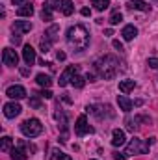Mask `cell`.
Returning <instances> with one entry per match:
<instances>
[{"label":"cell","instance_id":"obj_1","mask_svg":"<svg viewBox=\"0 0 158 160\" xmlns=\"http://www.w3.org/2000/svg\"><path fill=\"white\" fill-rule=\"evenodd\" d=\"M67 43H69V47H73L77 52L86 50L87 45H89V32H87V28L82 26V24L71 26V28L67 30Z\"/></svg>","mask_w":158,"mask_h":160},{"label":"cell","instance_id":"obj_2","mask_svg":"<svg viewBox=\"0 0 158 160\" xmlns=\"http://www.w3.org/2000/svg\"><path fill=\"white\" fill-rule=\"evenodd\" d=\"M93 65H95L97 75H99L101 78H104V80L114 78V77L117 75V71H119V60L116 58V56H112V54H106V56L95 60Z\"/></svg>","mask_w":158,"mask_h":160},{"label":"cell","instance_id":"obj_3","mask_svg":"<svg viewBox=\"0 0 158 160\" xmlns=\"http://www.w3.org/2000/svg\"><path fill=\"white\" fill-rule=\"evenodd\" d=\"M21 132H22L26 138H36V136H39L41 132H43V125H41V121L37 119V118H30V119L22 121Z\"/></svg>","mask_w":158,"mask_h":160},{"label":"cell","instance_id":"obj_4","mask_svg":"<svg viewBox=\"0 0 158 160\" xmlns=\"http://www.w3.org/2000/svg\"><path fill=\"white\" fill-rule=\"evenodd\" d=\"M149 153V142L140 140V138H132L130 143L126 145V155H145Z\"/></svg>","mask_w":158,"mask_h":160},{"label":"cell","instance_id":"obj_5","mask_svg":"<svg viewBox=\"0 0 158 160\" xmlns=\"http://www.w3.org/2000/svg\"><path fill=\"white\" fill-rule=\"evenodd\" d=\"M80 71V65H69L62 75H60V80H58V84H60V88H63V86H67L71 80H73V77L75 75H78Z\"/></svg>","mask_w":158,"mask_h":160},{"label":"cell","instance_id":"obj_6","mask_svg":"<svg viewBox=\"0 0 158 160\" xmlns=\"http://www.w3.org/2000/svg\"><path fill=\"white\" fill-rule=\"evenodd\" d=\"M87 132L91 134V132H95V128L87 125V118H86V116H78V119L75 123V134H77V136H84V134H87Z\"/></svg>","mask_w":158,"mask_h":160},{"label":"cell","instance_id":"obj_7","mask_svg":"<svg viewBox=\"0 0 158 160\" xmlns=\"http://www.w3.org/2000/svg\"><path fill=\"white\" fill-rule=\"evenodd\" d=\"M2 62H4V65H9V67H15V65L19 63V56H17V52H15L13 48H9V47H6V48L2 50Z\"/></svg>","mask_w":158,"mask_h":160},{"label":"cell","instance_id":"obj_8","mask_svg":"<svg viewBox=\"0 0 158 160\" xmlns=\"http://www.w3.org/2000/svg\"><path fill=\"white\" fill-rule=\"evenodd\" d=\"M21 112H22V108H21V104H17V102H6V104H4V116H6L7 119L17 118Z\"/></svg>","mask_w":158,"mask_h":160},{"label":"cell","instance_id":"obj_9","mask_svg":"<svg viewBox=\"0 0 158 160\" xmlns=\"http://www.w3.org/2000/svg\"><path fill=\"white\" fill-rule=\"evenodd\" d=\"M6 95H7L9 99L19 101V99H24V97H26V89H24L22 86H9V88L6 89Z\"/></svg>","mask_w":158,"mask_h":160},{"label":"cell","instance_id":"obj_10","mask_svg":"<svg viewBox=\"0 0 158 160\" xmlns=\"http://www.w3.org/2000/svg\"><path fill=\"white\" fill-rule=\"evenodd\" d=\"M86 110H87L89 114L97 116L99 119H102L104 116H112V112H110V106H87Z\"/></svg>","mask_w":158,"mask_h":160},{"label":"cell","instance_id":"obj_11","mask_svg":"<svg viewBox=\"0 0 158 160\" xmlns=\"http://www.w3.org/2000/svg\"><path fill=\"white\" fill-rule=\"evenodd\" d=\"M11 28H13L15 34H26V32L32 30V22L30 21H15Z\"/></svg>","mask_w":158,"mask_h":160},{"label":"cell","instance_id":"obj_12","mask_svg":"<svg viewBox=\"0 0 158 160\" xmlns=\"http://www.w3.org/2000/svg\"><path fill=\"white\" fill-rule=\"evenodd\" d=\"M9 153H11V158L13 160H28V153L24 151V142H21L19 147H13Z\"/></svg>","mask_w":158,"mask_h":160},{"label":"cell","instance_id":"obj_13","mask_svg":"<svg viewBox=\"0 0 158 160\" xmlns=\"http://www.w3.org/2000/svg\"><path fill=\"white\" fill-rule=\"evenodd\" d=\"M22 60L26 62V65H34L36 63V50L30 45H24V48H22Z\"/></svg>","mask_w":158,"mask_h":160},{"label":"cell","instance_id":"obj_14","mask_svg":"<svg viewBox=\"0 0 158 160\" xmlns=\"http://www.w3.org/2000/svg\"><path fill=\"white\" fill-rule=\"evenodd\" d=\"M126 8L128 9H138V11H151V6L143 0H128Z\"/></svg>","mask_w":158,"mask_h":160},{"label":"cell","instance_id":"obj_15","mask_svg":"<svg viewBox=\"0 0 158 160\" xmlns=\"http://www.w3.org/2000/svg\"><path fill=\"white\" fill-rule=\"evenodd\" d=\"M121 36H123V39H125V41H132L136 36H138V28H136L134 24H126V26L123 28Z\"/></svg>","mask_w":158,"mask_h":160},{"label":"cell","instance_id":"obj_16","mask_svg":"<svg viewBox=\"0 0 158 160\" xmlns=\"http://www.w3.org/2000/svg\"><path fill=\"white\" fill-rule=\"evenodd\" d=\"M125 142H126L125 132L119 130V128H116V130L112 132V145H114V147H121V145H125Z\"/></svg>","mask_w":158,"mask_h":160},{"label":"cell","instance_id":"obj_17","mask_svg":"<svg viewBox=\"0 0 158 160\" xmlns=\"http://www.w3.org/2000/svg\"><path fill=\"white\" fill-rule=\"evenodd\" d=\"M117 104H119V108L123 110V112H130L132 110V106H134V102L126 97V95H117Z\"/></svg>","mask_w":158,"mask_h":160},{"label":"cell","instance_id":"obj_18","mask_svg":"<svg viewBox=\"0 0 158 160\" xmlns=\"http://www.w3.org/2000/svg\"><path fill=\"white\" fill-rule=\"evenodd\" d=\"M60 11L65 15V17H69V15H73V11H75V6H73V0H60Z\"/></svg>","mask_w":158,"mask_h":160},{"label":"cell","instance_id":"obj_19","mask_svg":"<svg viewBox=\"0 0 158 160\" xmlns=\"http://www.w3.org/2000/svg\"><path fill=\"white\" fill-rule=\"evenodd\" d=\"M54 8H58V6L45 2V4H43V11H41V19H43V21H52V9H54ZM58 9H60V8H58Z\"/></svg>","mask_w":158,"mask_h":160},{"label":"cell","instance_id":"obj_20","mask_svg":"<svg viewBox=\"0 0 158 160\" xmlns=\"http://www.w3.org/2000/svg\"><path fill=\"white\" fill-rule=\"evenodd\" d=\"M134 88H136V82H134V80H121V82H119V91H121L123 95L130 93Z\"/></svg>","mask_w":158,"mask_h":160},{"label":"cell","instance_id":"obj_21","mask_svg":"<svg viewBox=\"0 0 158 160\" xmlns=\"http://www.w3.org/2000/svg\"><path fill=\"white\" fill-rule=\"evenodd\" d=\"M58 34H60V26H58V24H52V26L45 32V39H48L50 43H54L56 38H58Z\"/></svg>","mask_w":158,"mask_h":160},{"label":"cell","instance_id":"obj_22","mask_svg":"<svg viewBox=\"0 0 158 160\" xmlns=\"http://www.w3.org/2000/svg\"><path fill=\"white\" fill-rule=\"evenodd\" d=\"M17 15H19V17H32V15H34V6H32V4L21 6V8L17 9Z\"/></svg>","mask_w":158,"mask_h":160},{"label":"cell","instance_id":"obj_23","mask_svg":"<svg viewBox=\"0 0 158 160\" xmlns=\"http://www.w3.org/2000/svg\"><path fill=\"white\" fill-rule=\"evenodd\" d=\"M36 82L39 84L41 88H50V84H52V78H50L48 75H43V73H41V75H37V77H36Z\"/></svg>","mask_w":158,"mask_h":160},{"label":"cell","instance_id":"obj_24","mask_svg":"<svg viewBox=\"0 0 158 160\" xmlns=\"http://www.w3.org/2000/svg\"><path fill=\"white\" fill-rule=\"evenodd\" d=\"M11 145H13V140H11L9 136H4L2 142H0V149H2L4 153H7V151H11Z\"/></svg>","mask_w":158,"mask_h":160},{"label":"cell","instance_id":"obj_25","mask_svg":"<svg viewBox=\"0 0 158 160\" xmlns=\"http://www.w3.org/2000/svg\"><path fill=\"white\" fill-rule=\"evenodd\" d=\"M91 4H93V8L97 11H104L110 6V0H91Z\"/></svg>","mask_w":158,"mask_h":160},{"label":"cell","instance_id":"obj_26","mask_svg":"<svg viewBox=\"0 0 158 160\" xmlns=\"http://www.w3.org/2000/svg\"><path fill=\"white\" fill-rule=\"evenodd\" d=\"M52 157H50V160H73L69 155H65V153H62L60 149H52V153H50Z\"/></svg>","mask_w":158,"mask_h":160},{"label":"cell","instance_id":"obj_27","mask_svg":"<svg viewBox=\"0 0 158 160\" xmlns=\"http://www.w3.org/2000/svg\"><path fill=\"white\" fill-rule=\"evenodd\" d=\"M71 84H73V86H75V88H84V84H86V78H84V77H80V75H75V77H73V80H71Z\"/></svg>","mask_w":158,"mask_h":160},{"label":"cell","instance_id":"obj_28","mask_svg":"<svg viewBox=\"0 0 158 160\" xmlns=\"http://www.w3.org/2000/svg\"><path fill=\"white\" fill-rule=\"evenodd\" d=\"M123 21V15L119 13V11H114L112 15H110V24H119Z\"/></svg>","mask_w":158,"mask_h":160},{"label":"cell","instance_id":"obj_29","mask_svg":"<svg viewBox=\"0 0 158 160\" xmlns=\"http://www.w3.org/2000/svg\"><path fill=\"white\" fill-rule=\"evenodd\" d=\"M41 52H43V54H47V52H48V50H50V47H52V43H50V41L48 39H45V38H43V39H41Z\"/></svg>","mask_w":158,"mask_h":160},{"label":"cell","instance_id":"obj_30","mask_svg":"<svg viewBox=\"0 0 158 160\" xmlns=\"http://www.w3.org/2000/svg\"><path fill=\"white\" fill-rule=\"evenodd\" d=\"M37 97H39V93H36V95L30 99V106H34V108H37V110H39V108H41V102H39V99H37Z\"/></svg>","mask_w":158,"mask_h":160},{"label":"cell","instance_id":"obj_31","mask_svg":"<svg viewBox=\"0 0 158 160\" xmlns=\"http://www.w3.org/2000/svg\"><path fill=\"white\" fill-rule=\"evenodd\" d=\"M147 65H149L151 69H158V58H149V60H147Z\"/></svg>","mask_w":158,"mask_h":160},{"label":"cell","instance_id":"obj_32","mask_svg":"<svg viewBox=\"0 0 158 160\" xmlns=\"http://www.w3.org/2000/svg\"><path fill=\"white\" fill-rule=\"evenodd\" d=\"M39 97H43V99H52V91L50 89H43L39 93Z\"/></svg>","mask_w":158,"mask_h":160},{"label":"cell","instance_id":"obj_33","mask_svg":"<svg viewBox=\"0 0 158 160\" xmlns=\"http://www.w3.org/2000/svg\"><path fill=\"white\" fill-rule=\"evenodd\" d=\"M126 153H114V160H126Z\"/></svg>","mask_w":158,"mask_h":160},{"label":"cell","instance_id":"obj_34","mask_svg":"<svg viewBox=\"0 0 158 160\" xmlns=\"http://www.w3.org/2000/svg\"><path fill=\"white\" fill-rule=\"evenodd\" d=\"M11 43H15V45H21V36H19V34L11 36Z\"/></svg>","mask_w":158,"mask_h":160},{"label":"cell","instance_id":"obj_35","mask_svg":"<svg viewBox=\"0 0 158 160\" xmlns=\"http://www.w3.org/2000/svg\"><path fill=\"white\" fill-rule=\"evenodd\" d=\"M112 45H114V48H117V50H123V43H121V41H114V43H112Z\"/></svg>","mask_w":158,"mask_h":160},{"label":"cell","instance_id":"obj_36","mask_svg":"<svg viewBox=\"0 0 158 160\" xmlns=\"http://www.w3.org/2000/svg\"><path fill=\"white\" fill-rule=\"evenodd\" d=\"M82 15H84V17H89V15H91V9H89V8H84V9H82Z\"/></svg>","mask_w":158,"mask_h":160},{"label":"cell","instance_id":"obj_37","mask_svg":"<svg viewBox=\"0 0 158 160\" xmlns=\"http://www.w3.org/2000/svg\"><path fill=\"white\" fill-rule=\"evenodd\" d=\"M21 75H22V77H28V75H30V69L22 67V69H21Z\"/></svg>","mask_w":158,"mask_h":160},{"label":"cell","instance_id":"obj_38","mask_svg":"<svg viewBox=\"0 0 158 160\" xmlns=\"http://www.w3.org/2000/svg\"><path fill=\"white\" fill-rule=\"evenodd\" d=\"M56 58H58L60 62H62V60H65V52H58V54H56Z\"/></svg>","mask_w":158,"mask_h":160},{"label":"cell","instance_id":"obj_39","mask_svg":"<svg viewBox=\"0 0 158 160\" xmlns=\"http://www.w3.org/2000/svg\"><path fill=\"white\" fill-rule=\"evenodd\" d=\"M11 2H13V6H21V4H24L26 0H11Z\"/></svg>","mask_w":158,"mask_h":160}]
</instances>
